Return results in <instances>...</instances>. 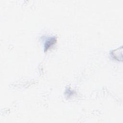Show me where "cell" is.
Listing matches in <instances>:
<instances>
[{
	"mask_svg": "<svg viewBox=\"0 0 123 123\" xmlns=\"http://www.w3.org/2000/svg\"><path fill=\"white\" fill-rule=\"evenodd\" d=\"M56 42V38L54 37L49 38L44 44V51H47L51 46H52Z\"/></svg>",
	"mask_w": 123,
	"mask_h": 123,
	"instance_id": "cell-1",
	"label": "cell"
}]
</instances>
